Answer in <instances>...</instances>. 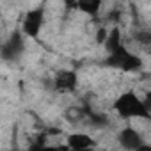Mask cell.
<instances>
[{"label":"cell","instance_id":"cell-1","mask_svg":"<svg viewBox=\"0 0 151 151\" xmlns=\"http://www.w3.org/2000/svg\"><path fill=\"white\" fill-rule=\"evenodd\" d=\"M114 110L123 119H149L151 112L147 110L146 103L135 91H124L114 100Z\"/></svg>","mask_w":151,"mask_h":151},{"label":"cell","instance_id":"cell-2","mask_svg":"<svg viewBox=\"0 0 151 151\" xmlns=\"http://www.w3.org/2000/svg\"><path fill=\"white\" fill-rule=\"evenodd\" d=\"M103 64L107 68H112V69H119L123 73H137L142 69V59L139 55H135L133 52H130L124 45L119 46L117 50L107 53Z\"/></svg>","mask_w":151,"mask_h":151},{"label":"cell","instance_id":"cell-3","mask_svg":"<svg viewBox=\"0 0 151 151\" xmlns=\"http://www.w3.org/2000/svg\"><path fill=\"white\" fill-rule=\"evenodd\" d=\"M43 27H45V9L43 7L29 9L22 20V32L25 34V37L37 39Z\"/></svg>","mask_w":151,"mask_h":151},{"label":"cell","instance_id":"cell-4","mask_svg":"<svg viewBox=\"0 0 151 151\" xmlns=\"http://www.w3.org/2000/svg\"><path fill=\"white\" fill-rule=\"evenodd\" d=\"M78 87V75L73 69H59L53 77V89L57 93H73Z\"/></svg>","mask_w":151,"mask_h":151},{"label":"cell","instance_id":"cell-5","mask_svg":"<svg viewBox=\"0 0 151 151\" xmlns=\"http://www.w3.org/2000/svg\"><path fill=\"white\" fill-rule=\"evenodd\" d=\"M25 34L23 32H13L11 37L2 45V59L4 60H16L22 53H23V48H25Z\"/></svg>","mask_w":151,"mask_h":151},{"label":"cell","instance_id":"cell-6","mask_svg":"<svg viewBox=\"0 0 151 151\" xmlns=\"http://www.w3.org/2000/svg\"><path fill=\"white\" fill-rule=\"evenodd\" d=\"M117 140H119V144H121L124 149H142V147L146 146L142 135H140L135 128H130V126H126V128H123V130L119 132Z\"/></svg>","mask_w":151,"mask_h":151},{"label":"cell","instance_id":"cell-7","mask_svg":"<svg viewBox=\"0 0 151 151\" xmlns=\"http://www.w3.org/2000/svg\"><path fill=\"white\" fill-rule=\"evenodd\" d=\"M66 146L68 149H91L96 146V142L93 140V137H89L87 133H71L66 137Z\"/></svg>","mask_w":151,"mask_h":151},{"label":"cell","instance_id":"cell-8","mask_svg":"<svg viewBox=\"0 0 151 151\" xmlns=\"http://www.w3.org/2000/svg\"><path fill=\"white\" fill-rule=\"evenodd\" d=\"M103 46H105L107 53H110V52L117 50L119 46H123V34H121L119 27H112V29L109 30V36H107Z\"/></svg>","mask_w":151,"mask_h":151},{"label":"cell","instance_id":"cell-9","mask_svg":"<svg viewBox=\"0 0 151 151\" xmlns=\"http://www.w3.org/2000/svg\"><path fill=\"white\" fill-rule=\"evenodd\" d=\"M101 4H103V0H78L77 9L87 16H96L101 9Z\"/></svg>","mask_w":151,"mask_h":151},{"label":"cell","instance_id":"cell-10","mask_svg":"<svg viewBox=\"0 0 151 151\" xmlns=\"http://www.w3.org/2000/svg\"><path fill=\"white\" fill-rule=\"evenodd\" d=\"M135 41L140 43V45H144V46H149L151 45V32L149 30H139L135 34Z\"/></svg>","mask_w":151,"mask_h":151},{"label":"cell","instance_id":"cell-11","mask_svg":"<svg viewBox=\"0 0 151 151\" xmlns=\"http://www.w3.org/2000/svg\"><path fill=\"white\" fill-rule=\"evenodd\" d=\"M107 36H109V30H105V29H100L98 32H96V41L98 43H105V39H107Z\"/></svg>","mask_w":151,"mask_h":151},{"label":"cell","instance_id":"cell-12","mask_svg":"<svg viewBox=\"0 0 151 151\" xmlns=\"http://www.w3.org/2000/svg\"><path fill=\"white\" fill-rule=\"evenodd\" d=\"M142 100H144V103H146V107H147V110L151 112V91H147V93L144 94V98H142Z\"/></svg>","mask_w":151,"mask_h":151},{"label":"cell","instance_id":"cell-13","mask_svg":"<svg viewBox=\"0 0 151 151\" xmlns=\"http://www.w3.org/2000/svg\"><path fill=\"white\" fill-rule=\"evenodd\" d=\"M77 2L78 0H64V6L66 7H77Z\"/></svg>","mask_w":151,"mask_h":151}]
</instances>
